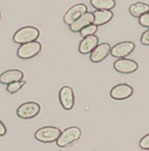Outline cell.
I'll return each instance as SVG.
<instances>
[{"instance_id": "ac0fdd59", "label": "cell", "mask_w": 149, "mask_h": 151, "mask_svg": "<svg viewBox=\"0 0 149 151\" xmlns=\"http://www.w3.org/2000/svg\"><path fill=\"white\" fill-rule=\"evenodd\" d=\"M25 85H26V81H24V80L15 81V82H12V83L8 84L7 87H6V90H7V92H9L10 94H15V93L19 92Z\"/></svg>"}, {"instance_id": "5b68a950", "label": "cell", "mask_w": 149, "mask_h": 151, "mask_svg": "<svg viewBox=\"0 0 149 151\" xmlns=\"http://www.w3.org/2000/svg\"><path fill=\"white\" fill-rule=\"evenodd\" d=\"M40 110H41V107H40V105L37 102L28 101L19 106V108L17 110V114L19 119H31L37 116L39 114Z\"/></svg>"}, {"instance_id": "5bb4252c", "label": "cell", "mask_w": 149, "mask_h": 151, "mask_svg": "<svg viewBox=\"0 0 149 151\" xmlns=\"http://www.w3.org/2000/svg\"><path fill=\"white\" fill-rule=\"evenodd\" d=\"M24 79V73L17 68L7 70L0 75V83L3 85H8L15 81H21Z\"/></svg>"}, {"instance_id": "ba28073f", "label": "cell", "mask_w": 149, "mask_h": 151, "mask_svg": "<svg viewBox=\"0 0 149 151\" xmlns=\"http://www.w3.org/2000/svg\"><path fill=\"white\" fill-rule=\"evenodd\" d=\"M109 95L114 100H125L133 95V88L128 84H119L110 90Z\"/></svg>"}, {"instance_id": "7402d4cb", "label": "cell", "mask_w": 149, "mask_h": 151, "mask_svg": "<svg viewBox=\"0 0 149 151\" xmlns=\"http://www.w3.org/2000/svg\"><path fill=\"white\" fill-rule=\"evenodd\" d=\"M140 42H141L142 45L149 46V28H148V30H146L145 32L142 34L141 39H140Z\"/></svg>"}, {"instance_id": "6da1fadb", "label": "cell", "mask_w": 149, "mask_h": 151, "mask_svg": "<svg viewBox=\"0 0 149 151\" xmlns=\"http://www.w3.org/2000/svg\"><path fill=\"white\" fill-rule=\"evenodd\" d=\"M40 36V32L37 28L31 26L23 27V28L19 29L17 32L14 33L12 39L13 42L17 44H25L28 42H32L37 40Z\"/></svg>"}, {"instance_id": "8992f818", "label": "cell", "mask_w": 149, "mask_h": 151, "mask_svg": "<svg viewBox=\"0 0 149 151\" xmlns=\"http://www.w3.org/2000/svg\"><path fill=\"white\" fill-rule=\"evenodd\" d=\"M135 49V44L131 41H124L115 44L110 48V54L115 58H124L133 52Z\"/></svg>"}, {"instance_id": "2e32d148", "label": "cell", "mask_w": 149, "mask_h": 151, "mask_svg": "<svg viewBox=\"0 0 149 151\" xmlns=\"http://www.w3.org/2000/svg\"><path fill=\"white\" fill-rule=\"evenodd\" d=\"M147 12H149V5L145 2H136L129 7L130 14L134 17H138V19Z\"/></svg>"}, {"instance_id": "30bf717a", "label": "cell", "mask_w": 149, "mask_h": 151, "mask_svg": "<svg viewBox=\"0 0 149 151\" xmlns=\"http://www.w3.org/2000/svg\"><path fill=\"white\" fill-rule=\"evenodd\" d=\"M113 68L117 72L121 74H132L138 70V63L132 59L128 58H119L114 63Z\"/></svg>"}, {"instance_id": "d6986e66", "label": "cell", "mask_w": 149, "mask_h": 151, "mask_svg": "<svg viewBox=\"0 0 149 151\" xmlns=\"http://www.w3.org/2000/svg\"><path fill=\"white\" fill-rule=\"evenodd\" d=\"M98 30V26H96L95 24H90V25L86 26L85 28H83L81 31H80V34H81L82 37H87L90 36V35H94L95 33Z\"/></svg>"}, {"instance_id": "9c48e42d", "label": "cell", "mask_w": 149, "mask_h": 151, "mask_svg": "<svg viewBox=\"0 0 149 151\" xmlns=\"http://www.w3.org/2000/svg\"><path fill=\"white\" fill-rule=\"evenodd\" d=\"M110 54V45L108 43H100L90 53V60L94 63H101Z\"/></svg>"}, {"instance_id": "cb8c5ba5", "label": "cell", "mask_w": 149, "mask_h": 151, "mask_svg": "<svg viewBox=\"0 0 149 151\" xmlns=\"http://www.w3.org/2000/svg\"><path fill=\"white\" fill-rule=\"evenodd\" d=\"M0 19H1V12H0Z\"/></svg>"}, {"instance_id": "ffe728a7", "label": "cell", "mask_w": 149, "mask_h": 151, "mask_svg": "<svg viewBox=\"0 0 149 151\" xmlns=\"http://www.w3.org/2000/svg\"><path fill=\"white\" fill-rule=\"evenodd\" d=\"M139 24L144 28H149V12H145L139 17Z\"/></svg>"}, {"instance_id": "7a4b0ae2", "label": "cell", "mask_w": 149, "mask_h": 151, "mask_svg": "<svg viewBox=\"0 0 149 151\" xmlns=\"http://www.w3.org/2000/svg\"><path fill=\"white\" fill-rule=\"evenodd\" d=\"M60 133L61 131L57 127L46 126L36 131L35 139L42 143H52V142H56Z\"/></svg>"}, {"instance_id": "52a82bcc", "label": "cell", "mask_w": 149, "mask_h": 151, "mask_svg": "<svg viewBox=\"0 0 149 151\" xmlns=\"http://www.w3.org/2000/svg\"><path fill=\"white\" fill-rule=\"evenodd\" d=\"M59 102L63 109L71 110L75 105V94L74 90L70 86H63L59 91Z\"/></svg>"}, {"instance_id": "3957f363", "label": "cell", "mask_w": 149, "mask_h": 151, "mask_svg": "<svg viewBox=\"0 0 149 151\" xmlns=\"http://www.w3.org/2000/svg\"><path fill=\"white\" fill-rule=\"evenodd\" d=\"M82 131L79 127H70L60 133L58 139L56 140V144L58 147H66L70 144L81 138Z\"/></svg>"}, {"instance_id": "603a6c76", "label": "cell", "mask_w": 149, "mask_h": 151, "mask_svg": "<svg viewBox=\"0 0 149 151\" xmlns=\"http://www.w3.org/2000/svg\"><path fill=\"white\" fill-rule=\"evenodd\" d=\"M6 134V127L4 126V124L0 121V137L4 136Z\"/></svg>"}, {"instance_id": "277c9868", "label": "cell", "mask_w": 149, "mask_h": 151, "mask_svg": "<svg viewBox=\"0 0 149 151\" xmlns=\"http://www.w3.org/2000/svg\"><path fill=\"white\" fill-rule=\"evenodd\" d=\"M42 49V45L38 41H32L28 42L25 44H21V46L17 49V56L22 59H31L34 56H36L38 53Z\"/></svg>"}, {"instance_id": "44dd1931", "label": "cell", "mask_w": 149, "mask_h": 151, "mask_svg": "<svg viewBox=\"0 0 149 151\" xmlns=\"http://www.w3.org/2000/svg\"><path fill=\"white\" fill-rule=\"evenodd\" d=\"M139 146L144 150H149V134L142 137V139L139 142Z\"/></svg>"}, {"instance_id": "9a60e30c", "label": "cell", "mask_w": 149, "mask_h": 151, "mask_svg": "<svg viewBox=\"0 0 149 151\" xmlns=\"http://www.w3.org/2000/svg\"><path fill=\"white\" fill-rule=\"evenodd\" d=\"M93 24H95L96 26H103L105 24H107L108 22L112 21L113 17V13L112 10H99L96 9V12L93 13Z\"/></svg>"}, {"instance_id": "8fae6325", "label": "cell", "mask_w": 149, "mask_h": 151, "mask_svg": "<svg viewBox=\"0 0 149 151\" xmlns=\"http://www.w3.org/2000/svg\"><path fill=\"white\" fill-rule=\"evenodd\" d=\"M87 12V6L84 3H78L70 8L63 15V22L70 26L74 21Z\"/></svg>"}, {"instance_id": "7c38bea8", "label": "cell", "mask_w": 149, "mask_h": 151, "mask_svg": "<svg viewBox=\"0 0 149 151\" xmlns=\"http://www.w3.org/2000/svg\"><path fill=\"white\" fill-rule=\"evenodd\" d=\"M93 19H94L93 13L86 12L85 13H83L81 17H78L76 21H74L72 24H71L70 25L71 31H72V32H75V33H80V31H81L83 28H85L86 26L92 24Z\"/></svg>"}, {"instance_id": "e0dca14e", "label": "cell", "mask_w": 149, "mask_h": 151, "mask_svg": "<svg viewBox=\"0 0 149 151\" xmlns=\"http://www.w3.org/2000/svg\"><path fill=\"white\" fill-rule=\"evenodd\" d=\"M91 5L95 9L99 10H112L115 7V0H91Z\"/></svg>"}, {"instance_id": "4fadbf2b", "label": "cell", "mask_w": 149, "mask_h": 151, "mask_svg": "<svg viewBox=\"0 0 149 151\" xmlns=\"http://www.w3.org/2000/svg\"><path fill=\"white\" fill-rule=\"evenodd\" d=\"M98 45V37L96 35H90V36L84 37L83 40L80 42L79 52L81 54H90L92 50Z\"/></svg>"}]
</instances>
